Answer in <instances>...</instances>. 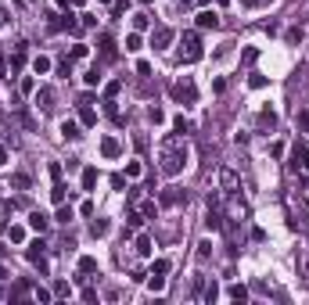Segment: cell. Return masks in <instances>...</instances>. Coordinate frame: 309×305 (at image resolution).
I'll return each instance as SVG.
<instances>
[{
    "instance_id": "cell-26",
    "label": "cell",
    "mask_w": 309,
    "mask_h": 305,
    "mask_svg": "<svg viewBox=\"0 0 309 305\" xmlns=\"http://www.w3.org/2000/svg\"><path fill=\"white\" fill-rule=\"evenodd\" d=\"M140 43H144L140 32H130V36H126V51H140Z\"/></svg>"
},
{
    "instance_id": "cell-36",
    "label": "cell",
    "mask_w": 309,
    "mask_h": 305,
    "mask_svg": "<svg viewBox=\"0 0 309 305\" xmlns=\"http://www.w3.org/2000/svg\"><path fill=\"white\" fill-rule=\"evenodd\" d=\"M8 237H11L15 244H22V241H25V230H22V226H11V234H8Z\"/></svg>"
},
{
    "instance_id": "cell-45",
    "label": "cell",
    "mask_w": 309,
    "mask_h": 305,
    "mask_svg": "<svg viewBox=\"0 0 309 305\" xmlns=\"http://www.w3.org/2000/svg\"><path fill=\"white\" fill-rule=\"evenodd\" d=\"M0 25H8V8H0Z\"/></svg>"
},
{
    "instance_id": "cell-1",
    "label": "cell",
    "mask_w": 309,
    "mask_h": 305,
    "mask_svg": "<svg viewBox=\"0 0 309 305\" xmlns=\"http://www.w3.org/2000/svg\"><path fill=\"white\" fill-rule=\"evenodd\" d=\"M183 165H187V144L176 140V137H169L162 144V172L166 176H176V172H183Z\"/></svg>"
},
{
    "instance_id": "cell-19",
    "label": "cell",
    "mask_w": 309,
    "mask_h": 305,
    "mask_svg": "<svg viewBox=\"0 0 309 305\" xmlns=\"http://www.w3.org/2000/svg\"><path fill=\"white\" fill-rule=\"evenodd\" d=\"M32 72H36V75L51 72V58H44V54H40V58H32Z\"/></svg>"
},
{
    "instance_id": "cell-20",
    "label": "cell",
    "mask_w": 309,
    "mask_h": 305,
    "mask_svg": "<svg viewBox=\"0 0 309 305\" xmlns=\"http://www.w3.org/2000/svg\"><path fill=\"white\" fill-rule=\"evenodd\" d=\"M90 234H94V237H104V234H108V219H94V223H90Z\"/></svg>"
},
{
    "instance_id": "cell-44",
    "label": "cell",
    "mask_w": 309,
    "mask_h": 305,
    "mask_svg": "<svg viewBox=\"0 0 309 305\" xmlns=\"http://www.w3.org/2000/svg\"><path fill=\"white\" fill-rule=\"evenodd\" d=\"M58 8L61 11H72V0H58Z\"/></svg>"
},
{
    "instance_id": "cell-47",
    "label": "cell",
    "mask_w": 309,
    "mask_h": 305,
    "mask_svg": "<svg viewBox=\"0 0 309 305\" xmlns=\"http://www.w3.org/2000/svg\"><path fill=\"white\" fill-rule=\"evenodd\" d=\"M72 4H87V0H72Z\"/></svg>"
},
{
    "instance_id": "cell-31",
    "label": "cell",
    "mask_w": 309,
    "mask_h": 305,
    "mask_svg": "<svg viewBox=\"0 0 309 305\" xmlns=\"http://www.w3.org/2000/svg\"><path fill=\"white\" fill-rule=\"evenodd\" d=\"M147 287H151V291H162V287H166V277H159V273H151Z\"/></svg>"
},
{
    "instance_id": "cell-5",
    "label": "cell",
    "mask_w": 309,
    "mask_h": 305,
    "mask_svg": "<svg viewBox=\"0 0 309 305\" xmlns=\"http://www.w3.org/2000/svg\"><path fill=\"white\" fill-rule=\"evenodd\" d=\"M25 258H29L32 266H40V273H47V258H44V241H32V244L25 248Z\"/></svg>"
},
{
    "instance_id": "cell-33",
    "label": "cell",
    "mask_w": 309,
    "mask_h": 305,
    "mask_svg": "<svg viewBox=\"0 0 309 305\" xmlns=\"http://www.w3.org/2000/svg\"><path fill=\"white\" fill-rule=\"evenodd\" d=\"M241 8L255 11V8H269V0H241Z\"/></svg>"
},
{
    "instance_id": "cell-6",
    "label": "cell",
    "mask_w": 309,
    "mask_h": 305,
    "mask_svg": "<svg viewBox=\"0 0 309 305\" xmlns=\"http://www.w3.org/2000/svg\"><path fill=\"white\" fill-rule=\"evenodd\" d=\"M288 165H291L295 172H309V151L295 144V147H291V162H288Z\"/></svg>"
},
{
    "instance_id": "cell-24",
    "label": "cell",
    "mask_w": 309,
    "mask_h": 305,
    "mask_svg": "<svg viewBox=\"0 0 309 305\" xmlns=\"http://www.w3.org/2000/svg\"><path fill=\"white\" fill-rule=\"evenodd\" d=\"M295 122H298V133H309V108L298 111V119H295Z\"/></svg>"
},
{
    "instance_id": "cell-25",
    "label": "cell",
    "mask_w": 309,
    "mask_h": 305,
    "mask_svg": "<svg viewBox=\"0 0 309 305\" xmlns=\"http://www.w3.org/2000/svg\"><path fill=\"white\" fill-rule=\"evenodd\" d=\"M11 187H18V190H29V176H25V172H15V176H11Z\"/></svg>"
},
{
    "instance_id": "cell-9",
    "label": "cell",
    "mask_w": 309,
    "mask_h": 305,
    "mask_svg": "<svg viewBox=\"0 0 309 305\" xmlns=\"http://www.w3.org/2000/svg\"><path fill=\"white\" fill-rule=\"evenodd\" d=\"M119 151H123V147H119V140H115V137H104V140H101V155H104V158H119Z\"/></svg>"
},
{
    "instance_id": "cell-3",
    "label": "cell",
    "mask_w": 309,
    "mask_h": 305,
    "mask_svg": "<svg viewBox=\"0 0 309 305\" xmlns=\"http://www.w3.org/2000/svg\"><path fill=\"white\" fill-rule=\"evenodd\" d=\"M202 58H205L202 36L198 32H183V40H180V61H202Z\"/></svg>"
},
{
    "instance_id": "cell-48",
    "label": "cell",
    "mask_w": 309,
    "mask_h": 305,
    "mask_svg": "<svg viewBox=\"0 0 309 305\" xmlns=\"http://www.w3.org/2000/svg\"><path fill=\"white\" fill-rule=\"evenodd\" d=\"M101 4H115V0H101Z\"/></svg>"
},
{
    "instance_id": "cell-30",
    "label": "cell",
    "mask_w": 309,
    "mask_h": 305,
    "mask_svg": "<svg viewBox=\"0 0 309 305\" xmlns=\"http://www.w3.org/2000/svg\"><path fill=\"white\" fill-rule=\"evenodd\" d=\"M83 83H87V86H97V83H101V72H97V68H90V72L83 75Z\"/></svg>"
},
{
    "instance_id": "cell-50",
    "label": "cell",
    "mask_w": 309,
    "mask_h": 305,
    "mask_svg": "<svg viewBox=\"0 0 309 305\" xmlns=\"http://www.w3.org/2000/svg\"><path fill=\"white\" fill-rule=\"evenodd\" d=\"M140 4H151V0H140Z\"/></svg>"
},
{
    "instance_id": "cell-7",
    "label": "cell",
    "mask_w": 309,
    "mask_h": 305,
    "mask_svg": "<svg viewBox=\"0 0 309 305\" xmlns=\"http://www.w3.org/2000/svg\"><path fill=\"white\" fill-rule=\"evenodd\" d=\"M187 201V194H180L176 187H169V190H162L159 194V205H166V208H176V205H183Z\"/></svg>"
},
{
    "instance_id": "cell-22",
    "label": "cell",
    "mask_w": 309,
    "mask_h": 305,
    "mask_svg": "<svg viewBox=\"0 0 309 305\" xmlns=\"http://www.w3.org/2000/svg\"><path fill=\"white\" fill-rule=\"evenodd\" d=\"M223 190H226V194H234V190H238V176L234 172H223Z\"/></svg>"
},
{
    "instance_id": "cell-2",
    "label": "cell",
    "mask_w": 309,
    "mask_h": 305,
    "mask_svg": "<svg viewBox=\"0 0 309 305\" xmlns=\"http://www.w3.org/2000/svg\"><path fill=\"white\" fill-rule=\"evenodd\" d=\"M169 94H173L176 104H195V101H198V86H195V79H190V75H180V79L169 86Z\"/></svg>"
},
{
    "instance_id": "cell-41",
    "label": "cell",
    "mask_w": 309,
    "mask_h": 305,
    "mask_svg": "<svg viewBox=\"0 0 309 305\" xmlns=\"http://www.w3.org/2000/svg\"><path fill=\"white\" fill-rule=\"evenodd\" d=\"M255 58H259V51H255V47H248V51H245V65H255Z\"/></svg>"
},
{
    "instance_id": "cell-29",
    "label": "cell",
    "mask_w": 309,
    "mask_h": 305,
    "mask_svg": "<svg viewBox=\"0 0 309 305\" xmlns=\"http://www.w3.org/2000/svg\"><path fill=\"white\" fill-rule=\"evenodd\" d=\"M54 219H58V223H72V208L61 201V208H58V215H54Z\"/></svg>"
},
{
    "instance_id": "cell-12",
    "label": "cell",
    "mask_w": 309,
    "mask_h": 305,
    "mask_svg": "<svg viewBox=\"0 0 309 305\" xmlns=\"http://www.w3.org/2000/svg\"><path fill=\"white\" fill-rule=\"evenodd\" d=\"M80 104H83V111H80V119H83V126H94V122H97V111L90 108V101H80Z\"/></svg>"
},
{
    "instance_id": "cell-46",
    "label": "cell",
    "mask_w": 309,
    "mask_h": 305,
    "mask_svg": "<svg viewBox=\"0 0 309 305\" xmlns=\"http://www.w3.org/2000/svg\"><path fill=\"white\" fill-rule=\"evenodd\" d=\"M4 72H8V61H4V58H0V75H4Z\"/></svg>"
},
{
    "instance_id": "cell-8",
    "label": "cell",
    "mask_w": 309,
    "mask_h": 305,
    "mask_svg": "<svg viewBox=\"0 0 309 305\" xmlns=\"http://www.w3.org/2000/svg\"><path fill=\"white\" fill-rule=\"evenodd\" d=\"M29 226L44 237V234H47V226H51V215H44V212H29Z\"/></svg>"
},
{
    "instance_id": "cell-39",
    "label": "cell",
    "mask_w": 309,
    "mask_h": 305,
    "mask_svg": "<svg viewBox=\"0 0 309 305\" xmlns=\"http://www.w3.org/2000/svg\"><path fill=\"white\" fill-rule=\"evenodd\" d=\"M32 298H36V301H51V291H44V287H36V291H32Z\"/></svg>"
},
{
    "instance_id": "cell-51",
    "label": "cell",
    "mask_w": 309,
    "mask_h": 305,
    "mask_svg": "<svg viewBox=\"0 0 309 305\" xmlns=\"http://www.w3.org/2000/svg\"><path fill=\"white\" fill-rule=\"evenodd\" d=\"M305 190H309V180H305Z\"/></svg>"
},
{
    "instance_id": "cell-15",
    "label": "cell",
    "mask_w": 309,
    "mask_h": 305,
    "mask_svg": "<svg viewBox=\"0 0 309 305\" xmlns=\"http://www.w3.org/2000/svg\"><path fill=\"white\" fill-rule=\"evenodd\" d=\"M94 187H97V169L87 165V169H83V190H94Z\"/></svg>"
},
{
    "instance_id": "cell-27",
    "label": "cell",
    "mask_w": 309,
    "mask_h": 305,
    "mask_svg": "<svg viewBox=\"0 0 309 305\" xmlns=\"http://www.w3.org/2000/svg\"><path fill=\"white\" fill-rule=\"evenodd\" d=\"M51 198H54L58 205L65 201V183H61V180H54V190H51Z\"/></svg>"
},
{
    "instance_id": "cell-49",
    "label": "cell",
    "mask_w": 309,
    "mask_h": 305,
    "mask_svg": "<svg viewBox=\"0 0 309 305\" xmlns=\"http://www.w3.org/2000/svg\"><path fill=\"white\" fill-rule=\"evenodd\" d=\"M198 4H209V0H198Z\"/></svg>"
},
{
    "instance_id": "cell-21",
    "label": "cell",
    "mask_w": 309,
    "mask_h": 305,
    "mask_svg": "<svg viewBox=\"0 0 309 305\" xmlns=\"http://www.w3.org/2000/svg\"><path fill=\"white\" fill-rule=\"evenodd\" d=\"M80 273H97V258L83 255V258H80Z\"/></svg>"
},
{
    "instance_id": "cell-35",
    "label": "cell",
    "mask_w": 309,
    "mask_h": 305,
    "mask_svg": "<svg viewBox=\"0 0 309 305\" xmlns=\"http://www.w3.org/2000/svg\"><path fill=\"white\" fill-rule=\"evenodd\" d=\"M68 54H72V58H75V61H80V58H87V54H90V51H87V43H75V47H72V51H68Z\"/></svg>"
},
{
    "instance_id": "cell-11",
    "label": "cell",
    "mask_w": 309,
    "mask_h": 305,
    "mask_svg": "<svg viewBox=\"0 0 309 305\" xmlns=\"http://www.w3.org/2000/svg\"><path fill=\"white\" fill-rule=\"evenodd\" d=\"M61 137H65V140H75V137H83V133H80V122L65 119V122H61Z\"/></svg>"
},
{
    "instance_id": "cell-18",
    "label": "cell",
    "mask_w": 309,
    "mask_h": 305,
    "mask_svg": "<svg viewBox=\"0 0 309 305\" xmlns=\"http://www.w3.org/2000/svg\"><path fill=\"white\" fill-rule=\"evenodd\" d=\"M133 251H137V255H151V237H144V234H140V237L133 241Z\"/></svg>"
},
{
    "instance_id": "cell-40",
    "label": "cell",
    "mask_w": 309,
    "mask_h": 305,
    "mask_svg": "<svg viewBox=\"0 0 309 305\" xmlns=\"http://www.w3.org/2000/svg\"><path fill=\"white\" fill-rule=\"evenodd\" d=\"M119 90H123V83H108V86H104V97H115Z\"/></svg>"
},
{
    "instance_id": "cell-17",
    "label": "cell",
    "mask_w": 309,
    "mask_h": 305,
    "mask_svg": "<svg viewBox=\"0 0 309 305\" xmlns=\"http://www.w3.org/2000/svg\"><path fill=\"white\" fill-rule=\"evenodd\" d=\"M51 101H54V90H51V86H44V90H40V94H36V104H40V108H44V111H47V108H51Z\"/></svg>"
},
{
    "instance_id": "cell-34",
    "label": "cell",
    "mask_w": 309,
    "mask_h": 305,
    "mask_svg": "<svg viewBox=\"0 0 309 305\" xmlns=\"http://www.w3.org/2000/svg\"><path fill=\"white\" fill-rule=\"evenodd\" d=\"M147 25H151V18H147V15H133V29H137V32H140V29H147Z\"/></svg>"
},
{
    "instance_id": "cell-10",
    "label": "cell",
    "mask_w": 309,
    "mask_h": 305,
    "mask_svg": "<svg viewBox=\"0 0 309 305\" xmlns=\"http://www.w3.org/2000/svg\"><path fill=\"white\" fill-rule=\"evenodd\" d=\"M216 25H219V15H216V11H209V8H205V11H202V15H198V29H216Z\"/></svg>"
},
{
    "instance_id": "cell-4",
    "label": "cell",
    "mask_w": 309,
    "mask_h": 305,
    "mask_svg": "<svg viewBox=\"0 0 309 305\" xmlns=\"http://www.w3.org/2000/svg\"><path fill=\"white\" fill-rule=\"evenodd\" d=\"M173 40H176V32H173L169 25H159V29L151 32V47H154V51H166Z\"/></svg>"
},
{
    "instance_id": "cell-43",
    "label": "cell",
    "mask_w": 309,
    "mask_h": 305,
    "mask_svg": "<svg viewBox=\"0 0 309 305\" xmlns=\"http://www.w3.org/2000/svg\"><path fill=\"white\" fill-rule=\"evenodd\" d=\"M0 165H8V147L0 144Z\"/></svg>"
},
{
    "instance_id": "cell-32",
    "label": "cell",
    "mask_w": 309,
    "mask_h": 305,
    "mask_svg": "<svg viewBox=\"0 0 309 305\" xmlns=\"http://www.w3.org/2000/svg\"><path fill=\"white\" fill-rule=\"evenodd\" d=\"M147 119L159 126V122H166V111H162V108H151V111H147Z\"/></svg>"
},
{
    "instance_id": "cell-14",
    "label": "cell",
    "mask_w": 309,
    "mask_h": 305,
    "mask_svg": "<svg viewBox=\"0 0 309 305\" xmlns=\"http://www.w3.org/2000/svg\"><path fill=\"white\" fill-rule=\"evenodd\" d=\"M101 54H104L108 61L115 58V40H111V36H108V32H101Z\"/></svg>"
},
{
    "instance_id": "cell-16",
    "label": "cell",
    "mask_w": 309,
    "mask_h": 305,
    "mask_svg": "<svg viewBox=\"0 0 309 305\" xmlns=\"http://www.w3.org/2000/svg\"><path fill=\"white\" fill-rule=\"evenodd\" d=\"M169 270H173V262H169V258H154V262H151V273H159V277H166Z\"/></svg>"
},
{
    "instance_id": "cell-38",
    "label": "cell",
    "mask_w": 309,
    "mask_h": 305,
    "mask_svg": "<svg viewBox=\"0 0 309 305\" xmlns=\"http://www.w3.org/2000/svg\"><path fill=\"white\" fill-rule=\"evenodd\" d=\"M248 86H252V90H262V86H266V75H252Z\"/></svg>"
},
{
    "instance_id": "cell-37",
    "label": "cell",
    "mask_w": 309,
    "mask_h": 305,
    "mask_svg": "<svg viewBox=\"0 0 309 305\" xmlns=\"http://www.w3.org/2000/svg\"><path fill=\"white\" fill-rule=\"evenodd\" d=\"M140 172H144V169H140V162H126V176H133V180H137Z\"/></svg>"
},
{
    "instance_id": "cell-28",
    "label": "cell",
    "mask_w": 309,
    "mask_h": 305,
    "mask_svg": "<svg viewBox=\"0 0 309 305\" xmlns=\"http://www.w3.org/2000/svg\"><path fill=\"white\" fill-rule=\"evenodd\" d=\"M173 126H176L180 133H190V129H195V126H190V119H183V115H176V119H173Z\"/></svg>"
},
{
    "instance_id": "cell-13",
    "label": "cell",
    "mask_w": 309,
    "mask_h": 305,
    "mask_svg": "<svg viewBox=\"0 0 309 305\" xmlns=\"http://www.w3.org/2000/svg\"><path fill=\"white\" fill-rule=\"evenodd\" d=\"M226 298H230V301H245V298H248L245 284H230V287H226Z\"/></svg>"
},
{
    "instance_id": "cell-52",
    "label": "cell",
    "mask_w": 309,
    "mask_h": 305,
    "mask_svg": "<svg viewBox=\"0 0 309 305\" xmlns=\"http://www.w3.org/2000/svg\"><path fill=\"white\" fill-rule=\"evenodd\" d=\"M219 4H226V0H219Z\"/></svg>"
},
{
    "instance_id": "cell-53",
    "label": "cell",
    "mask_w": 309,
    "mask_h": 305,
    "mask_svg": "<svg viewBox=\"0 0 309 305\" xmlns=\"http://www.w3.org/2000/svg\"><path fill=\"white\" fill-rule=\"evenodd\" d=\"M15 4H22V0H15Z\"/></svg>"
},
{
    "instance_id": "cell-23",
    "label": "cell",
    "mask_w": 309,
    "mask_h": 305,
    "mask_svg": "<svg viewBox=\"0 0 309 305\" xmlns=\"http://www.w3.org/2000/svg\"><path fill=\"white\" fill-rule=\"evenodd\" d=\"M140 215H144V219H154V215H159V205H154V201H144V205H140Z\"/></svg>"
},
{
    "instance_id": "cell-42",
    "label": "cell",
    "mask_w": 309,
    "mask_h": 305,
    "mask_svg": "<svg viewBox=\"0 0 309 305\" xmlns=\"http://www.w3.org/2000/svg\"><path fill=\"white\" fill-rule=\"evenodd\" d=\"M209 248H212V244H209V241H202V244H198V258H209Z\"/></svg>"
}]
</instances>
